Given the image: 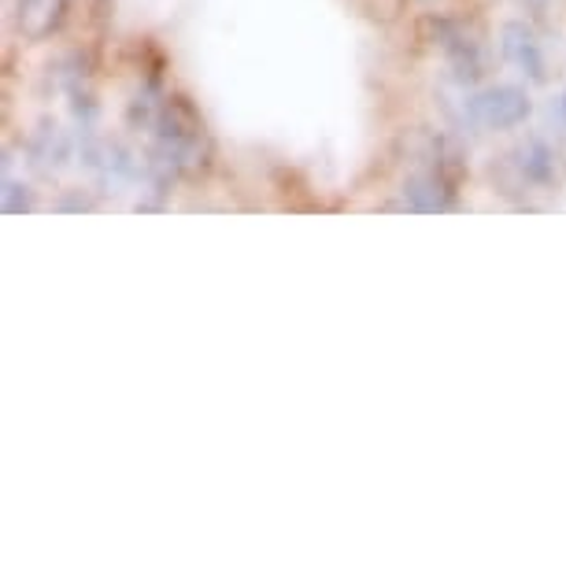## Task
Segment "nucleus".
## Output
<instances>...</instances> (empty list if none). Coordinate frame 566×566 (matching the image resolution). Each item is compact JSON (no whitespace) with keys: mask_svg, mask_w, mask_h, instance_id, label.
<instances>
[{"mask_svg":"<svg viewBox=\"0 0 566 566\" xmlns=\"http://www.w3.org/2000/svg\"><path fill=\"white\" fill-rule=\"evenodd\" d=\"M533 101L522 85H489V90L470 93L463 101L467 123L485 126V130H515L530 119Z\"/></svg>","mask_w":566,"mask_h":566,"instance_id":"nucleus-1","label":"nucleus"},{"mask_svg":"<svg viewBox=\"0 0 566 566\" xmlns=\"http://www.w3.org/2000/svg\"><path fill=\"white\" fill-rule=\"evenodd\" d=\"M500 52H504V60L515 63L530 82H548L544 49L526 23H504V30H500Z\"/></svg>","mask_w":566,"mask_h":566,"instance_id":"nucleus-2","label":"nucleus"},{"mask_svg":"<svg viewBox=\"0 0 566 566\" xmlns=\"http://www.w3.org/2000/svg\"><path fill=\"white\" fill-rule=\"evenodd\" d=\"M63 12H67V0H19L15 27L27 41H45L60 30Z\"/></svg>","mask_w":566,"mask_h":566,"instance_id":"nucleus-3","label":"nucleus"},{"mask_svg":"<svg viewBox=\"0 0 566 566\" xmlns=\"http://www.w3.org/2000/svg\"><path fill=\"white\" fill-rule=\"evenodd\" d=\"M511 167L518 170V178L526 186H552L555 181V153L544 137L530 134L515 153H511Z\"/></svg>","mask_w":566,"mask_h":566,"instance_id":"nucleus-4","label":"nucleus"},{"mask_svg":"<svg viewBox=\"0 0 566 566\" xmlns=\"http://www.w3.org/2000/svg\"><path fill=\"white\" fill-rule=\"evenodd\" d=\"M403 200H408L411 211L433 216V211L455 208V189L441 170H437V175H415V178H408V186H403Z\"/></svg>","mask_w":566,"mask_h":566,"instance_id":"nucleus-5","label":"nucleus"},{"mask_svg":"<svg viewBox=\"0 0 566 566\" xmlns=\"http://www.w3.org/2000/svg\"><path fill=\"white\" fill-rule=\"evenodd\" d=\"M441 49H444L448 63H452L459 82H478V78H482L485 63H482V49H478V41L463 38L455 27L444 23L441 27Z\"/></svg>","mask_w":566,"mask_h":566,"instance_id":"nucleus-6","label":"nucleus"},{"mask_svg":"<svg viewBox=\"0 0 566 566\" xmlns=\"http://www.w3.org/2000/svg\"><path fill=\"white\" fill-rule=\"evenodd\" d=\"M67 159H71V137L56 123H45L34 142H30V164L41 170H60Z\"/></svg>","mask_w":566,"mask_h":566,"instance_id":"nucleus-7","label":"nucleus"},{"mask_svg":"<svg viewBox=\"0 0 566 566\" xmlns=\"http://www.w3.org/2000/svg\"><path fill=\"white\" fill-rule=\"evenodd\" d=\"M0 208H4V216H30V211L38 208L34 189H30L27 181L4 178V189H0Z\"/></svg>","mask_w":566,"mask_h":566,"instance_id":"nucleus-8","label":"nucleus"},{"mask_svg":"<svg viewBox=\"0 0 566 566\" xmlns=\"http://www.w3.org/2000/svg\"><path fill=\"white\" fill-rule=\"evenodd\" d=\"M56 211H93V200L78 189V193H71V197L56 200Z\"/></svg>","mask_w":566,"mask_h":566,"instance_id":"nucleus-9","label":"nucleus"},{"mask_svg":"<svg viewBox=\"0 0 566 566\" xmlns=\"http://www.w3.org/2000/svg\"><path fill=\"white\" fill-rule=\"evenodd\" d=\"M548 115H552V123L559 126V130H566V90L548 104Z\"/></svg>","mask_w":566,"mask_h":566,"instance_id":"nucleus-10","label":"nucleus"}]
</instances>
